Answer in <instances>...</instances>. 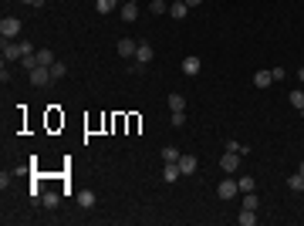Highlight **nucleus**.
Segmentation results:
<instances>
[{
    "label": "nucleus",
    "instance_id": "nucleus-7",
    "mask_svg": "<svg viewBox=\"0 0 304 226\" xmlns=\"http://www.w3.org/2000/svg\"><path fill=\"white\" fill-rule=\"evenodd\" d=\"M200 68H203V61L196 54H190V57H183V75L186 78H193V75H200Z\"/></svg>",
    "mask_w": 304,
    "mask_h": 226
},
{
    "label": "nucleus",
    "instance_id": "nucleus-5",
    "mask_svg": "<svg viewBox=\"0 0 304 226\" xmlns=\"http://www.w3.org/2000/svg\"><path fill=\"white\" fill-rule=\"evenodd\" d=\"M240 159H244V155H237V152H223L220 169H223V172H237V169H240Z\"/></svg>",
    "mask_w": 304,
    "mask_h": 226
},
{
    "label": "nucleus",
    "instance_id": "nucleus-30",
    "mask_svg": "<svg viewBox=\"0 0 304 226\" xmlns=\"http://www.w3.org/2000/svg\"><path fill=\"white\" fill-rule=\"evenodd\" d=\"M270 78H274V81H284V68H270Z\"/></svg>",
    "mask_w": 304,
    "mask_h": 226
},
{
    "label": "nucleus",
    "instance_id": "nucleus-3",
    "mask_svg": "<svg viewBox=\"0 0 304 226\" xmlns=\"http://www.w3.org/2000/svg\"><path fill=\"white\" fill-rule=\"evenodd\" d=\"M237 192H240V186H237V179H223V182H220V189H216V196H220L223 203H227V199H233Z\"/></svg>",
    "mask_w": 304,
    "mask_h": 226
},
{
    "label": "nucleus",
    "instance_id": "nucleus-16",
    "mask_svg": "<svg viewBox=\"0 0 304 226\" xmlns=\"http://www.w3.org/2000/svg\"><path fill=\"white\" fill-rule=\"evenodd\" d=\"M253 85H257V88H270V85H274L270 71H257V75H253Z\"/></svg>",
    "mask_w": 304,
    "mask_h": 226
},
{
    "label": "nucleus",
    "instance_id": "nucleus-20",
    "mask_svg": "<svg viewBox=\"0 0 304 226\" xmlns=\"http://www.w3.org/2000/svg\"><path fill=\"white\" fill-rule=\"evenodd\" d=\"M179 155H183V152L176 149V145H166V149H162V162H179Z\"/></svg>",
    "mask_w": 304,
    "mask_h": 226
},
{
    "label": "nucleus",
    "instance_id": "nucleus-25",
    "mask_svg": "<svg viewBox=\"0 0 304 226\" xmlns=\"http://www.w3.org/2000/svg\"><path fill=\"white\" fill-rule=\"evenodd\" d=\"M95 10H98V14H112L115 0H95Z\"/></svg>",
    "mask_w": 304,
    "mask_h": 226
},
{
    "label": "nucleus",
    "instance_id": "nucleus-19",
    "mask_svg": "<svg viewBox=\"0 0 304 226\" xmlns=\"http://www.w3.org/2000/svg\"><path fill=\"white\" fill-rule=\"evenodd\" d=\"M64 75H68V64H64V61H54V64H51V78H54V81H61Z\"/></svg>",
    "mask_w": 304,
    "mask_h": 226
},
{
    "label": "nucleus",
    "instance_id": "nucleus-24",
    "mask_svg": "<svg viewBox=\"0 0 304 226\" xmlns=\"http://www.w3.org/2000/svg\"><path fill=\"white\" fill-rule=\"evenodd\" d=\"M227 152H237V155H247V145H240V142H237V138H227Z\"/></svg>",
    "mask_w": 304,
    "mask_h": 226
},
{
    "label": "nucleus",
    "instance_id": "nucleus-9",
    "mask_svg": "<svg viewBox=\"0 0 304 226\" xmlns=\"http://www.w3.org/2000/svg\"><path fill=\"white\" fill-rule=\"evenodd\" d=\"M135 47H139V41H132V38H122L115 51H118L122 57H135Z\"/></svg>",
    "mask_w": 304,
    "mask_h": 226
},
{
    "label": "nucleus",
    "instance_id": "nucleus-21",
    "mask_svg": "<svg viewBox=\"0 0 304 226\" xmlns=\"http://www.w3.org/2000/svg\"><path fill=\"white\" fill-rule=\"evenodd\" d=\"M186 108V98L183 94H169V112H183Z\"/></svg>",
    "mask_w": 304,
    "mask_h": 226
},
{
    "label": "nucleus",
    "instance_id": "nucleus-2",
    "mask_svg": "<svg viewBox=\"0 0 304 226\" xmlns=\"http://www.w3.org/2000/svg\"><path fill=\"white\" fill-rule=\"evenodd\" d=\"M0 54H3V61H20V57H24V47H20V41H3Z\"/></svg>",
    "mask_w": 304,
    "mask_h": 226
},
{
    "label": "nucleus",
    "instance_id": "nucleus-18",
    "mask_svg": "<svg viewBox=\"0 0 304 226\" xmlns=\"http://www.w3.org/2000/svg\"><path fill=\"white\" fill-rule=\"evenodd\" d=\"M41 206H48V209L57 206V192H54V189H44V196H41Z\"/></svg>",
    "mask_w": 304,
    "mask_h": 226
},
{
    "label": "nucleus",
    "instance_id": "nucleus-29",
    "mask_svg": "<svg viewBox=\"0 0 304 226\" xmlns=\"http://www.w3.org/2000/svg\"><path fill=\"white\" fill-rule=\"evenodd\" d=\"M172 125H176V129H183V125H186V115H183V112H172Z\"/></svg>",
    "mask_w": 304,
    "mask_h": 226
},
{
    "label": "nucleus",
    "instance_id": "nucleus-28",
    "mask_svg": "<svg viewBox=\"0 0 304 226\" xmlns=\"http://www.w3.org/2000/svg\"><path fill=\"white\" fill-rule=\"evenodd\" d=\"M149 10H152V14H166V10H169V3H166V0H152Z\"/></svg>",
    "mask_w": 304,
    "mask_h": 226
},
{
    "label": "nucleus",
    "instance_id": "nucleus-15",
    "mask_svg": "<svg viewBox=\"0 0 304 226\" xmlns=\"http://www.w3.org/2000/svg\"><path fill=\"white\" fill-rule=\"evenodd\" d=\"M237 223H240V226H253V223H257V209H244V213L237 216Z\"/></svg>",
    "mask_w": 304,
    "mask_h": 226
},
{
    "label": "nucleus",
    "instance_id": "nucleus-1",
    "mask_svg": "<svg viewBox=\"0 0 304 226\" xmlns=\"http://www.w3.org/2000/svg\"><path fill=\"white\" fill-rule=\"evenodd\" d=\"M20 17H3L0 20V34H3V41H17V34H20Z\"/></svg>",
    "mask_w": 304,
    "mask_h": 226
},
{
    "label": "nucleus",
    "instance_id": "nucleus-22",
    "mask_svg": "<svg viewBox=\"0 0 304 226\" xmlns=\"http://www.w3.org/2000/svg\"><path fill=\"white\" fill-rule=\"evenodd\" d=\"M237 186H240V192H253V189H257V182H253L250 176H240V179H237Z\"/></svg>",
    "mask_w": 304,
    "mask_h": 226
},
{
    "label": "nucleus",
    "instance_id": "nucleus-34",
    "mask_svg": "<svg viewBox=\"0 0 304 226\" xmlns=\"http://www.w3.org/2000/svg\"><path fill=\"white\" fill-rule=\"evenodd\" d=\"M298 172H301V176H304V162H301V166H298Z\"/></svg>",
    "mask_w": 304,
    "mask_h": 226
},
{
    "label": "nucleus",
    "instance_id": "nucleus-14",
    "mask_svg": "<svg viewBox=\"0 0 304 226\" xmlns=\"http://www.w3.org/2000/svg\"><path fill=\"white\" fill-rule=\"evenodd\" d=\"M54 61H57V57H54V51H51V47H41V51H38V64H44V68H51Z\"/></svg>",
    "mask_w": 304,
    "mask_h": 226
},
{
    "label": "nucleus",
    "instance_id": "nucleus-6",
    "mask_svg": "<svg viewBox=\"0 0 304 226\" xmlns=\"http://www.w3.org/2000/svg\"><path fill=\"white\" fill-rule=\"evenodd\" d=\"M152 57H155V51H152V44H146V41H139V47H135V61H139V64L146 68V64H149Z\"/></svg>",
    "mask_w": 304,
    "mask_h": 226
},
{
    "label": "nucleus",
    "instance_id": "nucleus-23",
    "mask_svg": "<svg viewBox=\"0 0 304 226\" xmlns=\"http://www.w3.org/2000/svg\"><path fill=\"white\" fill-rule=\"evenodd\" d=\"M20 64H24L27 71H34V68H38V51H31V54H24V57H20Z\"/></svg>",
    "mask_w": 304,
    "mask_h": 226
},
{
    "label": "nucleus",
    "instance_id": "nucleus-32",
    "mask_svg": "<svg viewBox=\"0 0 304 226\" xmlns=\"http://www.w3.org/2000/svg\"><path fill=\"white\" fill-rule=\"evenodd\" d=\"M20 3H31V7H41L44 0H20Z\"/></svg>",
    "mask_w": 304,
    "mask_h": 226
},
{
    "label": "nucleus",
    "instance_id": "nucleus-12",
    "mask_svg": "<svg viewBox=\"0 0 304 226\" xmlns=\"http://www.w3.org/2000/svg\"><path fill=\"white\" fill-rule=\"evenodd\" d=\"M186 14H190V7H186L183 0H172V3H169V17L183 20V17H186Z\"/></svg>",
    "mask_w": 304,
    "mask_h": 226
},
{
    "label": "nucleus",
    "instance_id": "nucleus-27",
    "mask_svg": "<svg viewBox=\"0 0 304 226\" xmlns=\"http://www.w3.org/2000/svg\"><path fill=\"white\" fill-rule=\"evenodd\" d=\"M287 98H291V105H294L298 112H301V108H304V91H298V88H294V91L287 94Z\"/></svg>",
    "mask_w": 304,
    "mask_h": 226
},
{
    "label": "nucleus",
    "instance_id": "nucleus-13",
    "mask_svg": "<svg viewBox=\"0 0 304 226\" xmlns=\"http://www.w3.org/2000/svg\"><path fill=\"white\" fill-rule=\"evenodd\" d=\"M179 169H183V176H193L196 172V155H179Z\"/></svg>",
    "mask_w": 304,
    "mask_h": 226
},
{
    "label": "nucleus",
    "instance_id": "nucleus-10",
    "mask_svg": "<svg viewBox=\"0 0 304 226\" xmlns=\"http://www.w3.org/2000/svg\"><path fill=\"white\" fill-rule=\"evenodd\" d=\"M98 203V196L95 192H92V189H81V192H78V206H85V209H92Z\"/></svg>",
    "mask_w": 304,
    "mask_h": 226
},
{
    "label": "nucleus",
    "instance_id": "nucleus-33",
    "mask_svg": "<svg viewBox=\"0 0 304 226\" xmlns=\"http://www.w3.org/2000/svg\"><path fill=\"white\" fill-rule=\"evenodd\" d=\"M298 78H301V81H304V68H301V71H298Z\"/></svg>",
    "mask_w": 304,
    "mask_h": 226
},
{
    "label": "nucleus",
    "instance_id": "nucleus-26",
    "mask_svg": "<svg viewBox=\"0 0 304 226\" xmlns=\"http://www.w3.org/2000/svg\"><path fill=\"white\" fill-rule=\"evenodd\" d=\"M257 206H260L257 192H244V209H257Z\"/></svg>",
    "mask_w": 304,
    "mask_h": 226
},
{
    "label": "nucleus",
    "instance_id": "nucleus-11",
    "mask_svg": "<svg viewBox=\"0 0 304 226\" xmlns=\"http://www.w3.org/2000/svg\"><path fill=\"white\" fill-rule=\"evenodd\" d=\"M179 176H183V169H179V162H166V169H162V179H166V182H176Z\"/></svg>",
    "mask_w": 304,
    "mask_h": 226
},
{
    "label": "nucleus",
    "instance_id": "nucleus-17",
    "mask_svg": "<svg viewBox=\"0 0 304 226\" xmlns=\"http://www.w3.org/2000/svg\"><path fill=\"white\" fill-rule=\"evenodd\" d=\"M287 189H294V192H304V176H301V172L287 176Z\"/></svg>",
    "mask_w": 304,
    "mask_h": 226
},
{
    "label": "nucleus",
    "instance_id": "nucleus-8",
    "mask_svg": "<svg viewBox=\"0 0 304 226\" xmlns=\"http://www.w3.org/2000/svg\"><path fill=\"white\" fill-rule=\"evenodd\" d=\"M135 17H139V0H125V3H122V20L132 24Z\"/></svg>",
    "mask_w": 304,
    "mask_h": 226
},
{
    "label": "nucleus",
    "instance_id": "nucleus-35",
    "mask_svg": "<svg viewBox=\"0 0 304 226\" xmlns=\"http://www.w3.org/2000/svg\"><path fill=\"white\" fill-rule=\"evenodd\" d=\"M301 115H304V108H301Z\"/></svg>",
    "mask_w": 304,
    "mask_h": 226
},
{
    "label": "nucleus",
    "instance_id": "nucleus-4",
    "mask_svg": "<svg viewBox=\"0 0 304 226\" xmlns=\"http://www.w3.org/2000/svg\"><path fill=\"white\" fill-rule=\"evenodd\" d=\"M31 81L38 85V88H44V85H51L54 78H51V68H44V64H38L34 71H31Z\"/></svg>",
    "mask_w": 304,
    "mask_h": 226
},
{
    "label": "nucleus",
    "instance_id": "nucleus-31",
    "mask_svg": "<svg viewBox=\"0 0 304 226\" xmlns=\"http://www.w3.org/2000/svg\"><path fill=\"white\" fill-rule=\"evenodd\" d=\"M183 3H186V7H200L203 0H183Z\"/></svg>",
    "mask_w": 304,
    "mask_h": 226
}]
</instances>
